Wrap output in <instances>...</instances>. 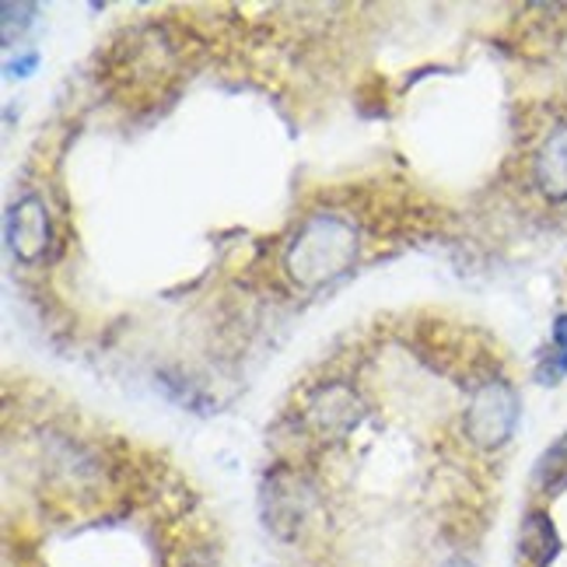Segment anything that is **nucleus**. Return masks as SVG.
I'll list each match as a JSON object with an SVG mask.
<instances>
[{
  "label": "nucleus",
  "mask_w": 567,
  "mask_h": 567,
  "mask_svg": "<svg viewBox=\"0 0 567 567\" xmlns=\"http://www.w3.org/2000/svg\"><path fill=\"white\" fill-rule=\"evenodd\" d=\"M560 550V539L554 522L543 512H529L526 522H522V554H526L536 567H547Z\"/></svg>",
  "instance_id": "39448f33"
},
{
  "label": "nucleus",
  "mask_w": 567,
  "mask_h": 567,
  "mask_svg": "<svg viewBox=\"0 0 567 567\" xmlns=\"http://www.w3.org/2000/svg\"><path fill=\"white\" fill-rule=\"evenodd\" d=\"M518 424V396L505 379L480 382L466 400V434L484 449H497L512 439Z\"/></svg>",
  "instance_id": "f03ea898"
},
{
  "label": "nucleus",
  "mask_w": 567,
  "mask_h": 567,
  "mask_svg": "<svg viewBox=\"0 0 567 567\" xmlns=\"http://www.w3.org/2000/svg\"><path fill=\"white\" fill-rule=\"evenodd\" d=\"M8 246L18 259H25V264H35V259L47 256L50 217H47V204H42L35 193L21 196L8 210Z\"/></svg>",
  "instance_id": "7ed1b4c3"
},
{
  "label": "nucleus",
  "mask_w": 567,
  "mask_h": 567,
  "mask_svg": "<svg viewBox=\"0 0 567 567\" xmlns=\"http://www.w3.org/2000/svg\"><path fill=\"white\" fill-rule=\"evenodd\" d=\"M547 473H550V476L564 473V484H567V434L547 452V460L539 463V476H547ZM564 484H560V487H564Z\"/></svg>",
  "instance_id": "0eeeda50"
},
{
  "label": "nucleus",
  "mask_w": 567,
  "mask_h": 567,
  "mask_svg": "<svg viewBox=\"0 0 567 567\" xmlns=\"http://www.w3.org/2000/svg\"><path fill=\"white\" fill-rule=\"evenodd\" d=\"M358 259V228L343 214H312L298 228L288 252H284V270L298 288H322L343 277Z\"/></svg>",
  "instance_id": "f257e3e1"
},
{
  "label": "nucleus",
  "mask_w": 567,
  "mask_h": 567,
  "mask_svg": "<svg viewBox=\"0 0 567 567\" xmlns=\"http://www.w3.org/2000/svg\"><path fill=\"white\" fill-rule=\"evenodd\" d=\"M442 567H473L470 560H449V564H442Z\"/></svg>",
  "instance_id": "1a4fd4ad"
},
{
  "label": "nucleus",
  "mask_w": 567,
  "mask_h": 567,
  "mask_svg": "<svg viewBox=\"0 0 567 567\" xmlns=\"http://www.w3.org/2000/svg\"><path fill=\"white\" fill-rule=\"evenodd\" d=\"M536 186L550 196V200H567V123L554 126L547 141L539 144L533 162Z\"/></svg>",
  "instance_id": "20e7f679"
},
{
  "label": "nucleus",
  "mask_w": 567,
  "mask_h": 567,
  "mask_svg": "<svg viewBox=\"0 0 567 567\" xmlns=\"http://www.w3.org/2000/svg\"><path fill=\"white\" fill-rule=\"evenodd\" d=\"M35 68H39V53H35V50H29L25 56H18V60H8V63H4L8 78H29Z\"/></svg>",
  "instance_id": "6e6552de"
},
{
  "label": "nucleus",
  "mask_w": 567,
  "mask_h": 567,
  "mask_svg": "<svg viewBox=\"0 0 567 567\" xmlns=\"http://www.w3.org/2000/svg\"><path fill=\"white\" fill-rule=\"evenodd\" d=\"M567 375V316L560 312L554 319V337H550V351L543 354L539 368H536V379L543 385H557Z\"/></svg>",
  "instance_id": "423d86ee"
}]
</instances>
